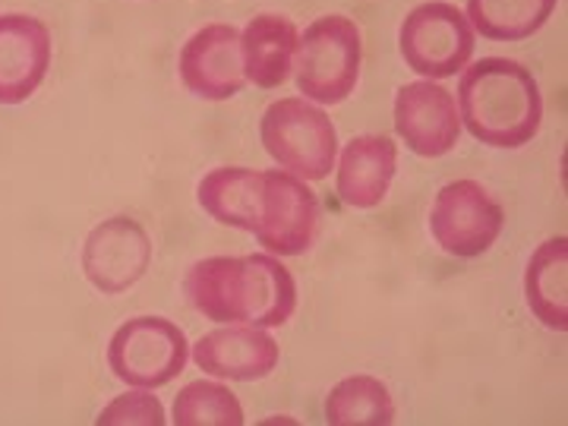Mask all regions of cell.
Here are the masks:
<instances>
[{"label":"cell","mask_w":568,"mask_h":426,"mask_svg":"<svg viewBox=\"0 0 568 426\" xmlns=\"http://www.w3.org/2000/svg\"><path fill=\"white\" fill-rule=\"evenodd\" d=\"M190 357L212 379L260 383L275 373V366L282 361V347L265 328L224 325V328H212L190 347Z\"/></svg>","instance_id":"obj_12"},{"label":"cell","mask_w":568,"mask_h":426,"mask_svg":"<svg viewBox=\"0 0 568 426\" xmlns=\"http://www.w3.org/2000/svg\"><path fill=\"white\" fill-rule=\"evenodd\" d=\"M320 231V200L291 171H265V196L256 241L272 256H304Z\"/></svg>","instance_id":"obj_8"},{"label":"cell","mask_w":568,"mask_h":426,"mask_svg":"<svg viewBox=\"0 0 568 426\" xmlns=\"http://www.w3.org/2000/svg\"><path fill=\"white\" fill-rule=\"evenodd\" d=\"M530 313L549 328H568V237H549L530 253L525 268Z\"/></svg>","instance_id":"obj_17"},{"label":"cell","mask_w":568,"mask_h":426,"mask_svg":"<svg viewBox=\"0 0 568 426\" xmlns=\"http://www.w3.org/2000/svg\"><path fill=\"white\" fill-rule=\"evenodd\" d=\"M183 294L200 316L222 325L278 328L297 310V282L272 253L200 260L183 275Z\"/></svg>","instance_id":"obj_1"},{"label":"cell","mask_w":568,"mask_h":426,"mask_svg":"<svg viewBox=\"0 0 568 426\" xmlns=\"http://www.w3.org/2000/svg\"><path fill=\"white\" fill-rule=\"evenodd\" d=\"M263 149L301 181H325L338 159V130L323 104L306 99H278L260 121Z\"/></svg>","instance_id":"obj_4"},{"label":"cell","mask_w":568,"mask_h":426,"mask_svg":"<svg viewBox=\"0 0 568 426\" xmlns=\"http://www.w3.org/2000/svg\"><path fill=\"white\" fill-rule=\"evenodd\" d=\"M265 196V171L212 168L196 186V200L215 222L256 234Z\"/></svg>","instance_id":"obj_16"},{"label":"cell","mask_w":568,"mask_h":426,"mask_svg":"<svg viewBox=\"0 0 568 426\" xmlns=\"http://www.w3.org/2000/svg\"><path fill=\"white\" fill-rule=\"evenodd\" d=\"M51 67V32L26 13L0 17V104L26 102Z\"/></svg>","instance_id":"obj_13"},{"label":"cell","mask_w":568,"mask_h":426,"mask_svg":"<svg viewBox=\"0 0 568 426\" xmlns=\"http://www.w3.org/2000/svg\"><path fill=\"white\" fill-rule=\"evenodd\" d=\"M506 209L477 181L446 183L429 209V234L455 260H477L499 241Z\"/></svg>","instance_id":"obj_7"},{"label":"cell","mask_w":568,"mask_h":426,"mask_svg":"<svg viewBox=\"0 0 568 426\" xmlns=\"http://www.w3.org/2000/svg\"><path fill=\"white\" fill-rule=\"evenodd\" d=\"M186 361V335L164 316H133L108 342L111 373L133 388L168 386L181 376Z\"/></svg>","instance_id":"obj_5"},{"label":"cell","mask_w":568,"mask_h":426,"mask_svg":"<svg viewBox=\"0 0 568 426\" xmlns=\"http://www.w3.org/2000/svg\"><path fill=\"white\" fill-rule=\"evenodd\" d=\"M335 186L347 209H376L388 196V186L398 171V145L386 133L354 136L338 149Z\"/></svg>","instance_id":"obj_14"},{"label":"cell","mask_w":568,"mask_h":426,"mask_svg":"<svg viewBox=\"0 0 568 426\" xmlns=\"http://www.w3.org/2000/svg\"><path fill=\"white\" fill-rule=\"evenodd\" d=\"M164 417L162 402L152 395V388H136V392H126L118 395L111 405L104 407L99 414V426L111 424H145V426H162Z\"/></svg>","instance_id":"obj_21"},{"label":"cell","mask_w":568,"mask_h":426,"mask_svg":"<svg viewBox=\"0 0 568 426\" xmlns=\"http://www.w3.org/2000/svg\"><path fill=\"white\" fill-rule=\"evenodd\" d=\"M364 44L357 22L328 13L310 22L297 41L294 82L306 102L342 104L361 80Z\"/></svg>","instance_id":"obj_3"},{"label":"cell","mask_w":568,"mask_h":426,"mask_svg":"<svg viewBox=\"0 0 568 426\" xmlns=\"http://www.w3.org/2000/svg\"><path fill=\"white\" fill-rule=\"evenodd\" d=\"M183 85L203 102H227L246 85L244 44L231 22H209L181 48Z\"/></svg>","instance_id":"obj_10"},{"label":"cell","mask_w":568,"mask_h":426,"mask_svg":"<svg viewBox=\"0 0 568 426\" xmlns=\"http://www.w3.org/2000/svg\"><path fill=\"white\" fill-rule=\"evenodd\" d=\"M152 265V237L136 219L114 215L95 224L82 244V272L102 294H123L145 278Z\"/></svg>","instance_id":"obj_9"},{"label":"cell","mask_w":568,"mask_h":426,"mask_svg":"<svg viewBox=\"0 0 568 426\" xmlns=\"http://www.w3.org/2000/svg\"><path fill=\"white\" fill-rule=\"evenodd\" d=\"M402 58L426 80L458 77L474 54V29L467 17L448 0H426L414 7L398 32Z\"/></svg>","instance_id":"obj_6"},{"label":"cell","mask_w":568,"mask_h":426,"mask_svg":"<svg viewBox=\"0 0 568 426\" xmlns=\"http://www.w3.org/2000/svg\"><path fill=\"white\" fill-rule=\"evenodd\" d=\"M462 130L493 149L528 145L544 123V95L525 63L484 58L462 70L458 82Z\"/></svg>","instance_id":"obj_2"},{"label":"cell","mask_w":568,"mask_h":426,"mask_svg":"<svg viewBox=\"0 0 568 426\" xmlns=\"http://www.w3.org/2000/svg\"><path fill=\"white\" fill-rule=\"evenodd\" d=\"M171 420L178 426H244V407L224 383L196 379L186 383L174 398Z\"/></svg>","instance_id":"obj_20"},{"label":"cell","mask_w":568,"mask_h":426,"mask_svg":"<svg viewBox=\"0 0 568 426\" xmlns=\"http://www.w3.org/2000/svg\"><path fill=\"white\" fill-rule=\"evenodd\" d=\"M297 41L301 32L294 20L278 17V13H260L246 22L241 32L244 44V73L246 82L260 89H278L291 80L294 73V58H297Z\"/></svg>","instance_id":"obj_15"},{"label":"cell","mask_w":568,"mask_h":426,"mask_svg":"<svg viewBox=\"0 0 568 426\" xmlns=\"http://www.w3.org/2000/svg\"><path fill=\"white\" fill-rule=\"evenodd\" d=\"M395 133L420 159H443L462 140L455 95L436 80H414L395 92Z\"/></svg>","instance_id":"obj_11"},{"label":"cell","mask_w":568,"mask_h":426,"mask_svg":"<svg viewBox=\"0 0 568 426\" xmlns=\"http://www.w3.org/2000/svg\"><path fill=\"white\" fill-rule=\"evenodd\" d=\"M325 420L332 426H386L395 420V402L376 376H347L325 398Z\"/></svg>","instance_id":"obj_19"},{"label":"cell","mask_w":568,"mask_h":426,"mask_svg":"<svg viewBox=\"0 0 568 426\" xmlns=\"http://www.w3.org/2000/svg\"><path fill=\"white\" fill-rule=\"evenodd\" d=\"M559 0H467V22L489 41H525L556 13Z\"/></svg>","instance_id":"obj_18"}]
</instances>
